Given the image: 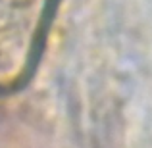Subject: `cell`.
Here are the masks:
<instances>
[{
    "mask_svg": "<svg viewBox=\"0 0 152 148\" xmlns=\"http://www.w3.org/2000/svg\"><path fill=\"white\" fill-rule=\"evenodd\" d=\"M56 0H0V94L29 81Z\"/></svg>",
    "mask_w": 152,
    "mask_h": 148,
    "instance_id": "cell-1",
    "label": "cell"
}]
</instances>
